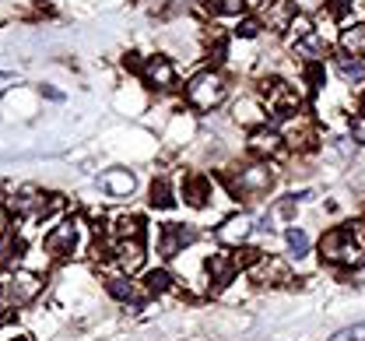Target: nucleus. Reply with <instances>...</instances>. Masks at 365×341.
Masks as SVG:
<instances>
[{"label":"nucleus","mask_w":365,"mask_h":341,"mask_svg":"<svg viewBox=\"0 0 365 341\" xmlns=\"http://www.w3.org/2000/svg\"><path fill=\"white\" fill-rule=\"evenodd\" d=\"M319 260L330 268H359L365 264V246L351 225H334L319 236Z\"/></svg>","instance_id":"f257e3e1"},{"label":"nucleus","mask_w":365,"mask_h":341,"mask_svg":"<svg viewBox=\"0 0 365 341\" xmlns=\"http://www.w3.org/2000/svg\"><path fill=\"white\" fill-rule=\"evenodd\" d=\"M225 92H228V85H225V74L222 71H200L186 85V102L193 109H200V113H211V109H218L225 102Z\"/></svg>","instance_id":"f03ea898"},{"label":"nucleus","mask_w":365,"mask_h":341,"mask_svg":"<svg viewBox=\"0 0 365 341\" xmlns=\"http://www.w3.org/2000/svg\"><path fill=\"white\" fill-rule=\"evenodd\" d=\"M271 187H274V169L271 162H264V158H257V162L242 166L235 176H228V190L235 197H242V200H257V197L267 194Z\"/></svg>","instance_id":"7ed1b4c3"},{"label":"nucleus","mask_w":365,"mask_h":341,"mask_svg":"<svg viewBox=\"0 0 365 341\" xmlns=\"http://www.w3.org/2000/svg\"><path fill=\"white\" fill-rule=\"evenodd\" d=\"M11 208L18 215H25V218H43L53 208H60V200H56V194H43L36 187H21L18 197H11Z\"/></svg>","instance_id":"20e7f679"},{"label":"nucleus","mask_w":365,"mask_h":341,"mask_svg":"<svg viewBox=\"0 0 365 341\" xmlns=\"http://www.w3.org/2000/svg\"><path fill=\"white\" fill-rule=\"evenodd\" d=\"M284 134L277 131V127H253V134H250V155H257V158H264V162H271L277 155H284Z\"/></svg>","instance_id":"39448f33"},{"label":"nucleus","mask_w":365,"mask_h":341,"mask_svg":"<svg viewBox=\"0 0 365 341\" xmlns=\"http://www.w3.org/2000/svg\"><path fill=\"white\" fill-rule=\"evenodd\" d=\"M140 78H144L151 88H158V92H169V88L176 85V63H173L169 56L155 53V56H148V60L140 63Z\"/></svg>","instance_id":"423d86ee"},{"label":"nucleus","mask_w":365,"mask_h":341,"mask_svg":"<svg viewBox=\"0 0 365 341\" xmlns=\"http://www.w3.org/2000/svg\"><path fill=\"white\" fill-rule=\"evenodd\" d=\"M250 275H253V282H260V285H288V282H292V268H288L284 260H277V257H267V253L250 268Z\"/></svg>","instance_id":"0eeeda50"},{"label":"nucleus","mask_w":365,"mask_h":341,"mask_svg":"<svg viewBox=\"0 0 365 341\" xmlns=\"http://www.w3.org/2000/svg\"><path fill=\"white\" fill-rule=\"evenodd\" d=\"M190 243H197V229L193 225H176V222H169V225H162V240H158V250L165 253V257H176L182 253Z\"/></svg>","instance_id":"6e6552de"},{"label":"nucleus","mask_w":365,"mask_h":341,"mask_svg":"<svg viewBox=\"0 0 365 341\" xmlns=\"http://www.w3.org/2000/svg\"><path fill=\"white\" fill-rule=\"evenodd\" d=\"M182 200L190 208H207L211 204V176L207 173H186L182 176Z\"/></svg>","instance_id":"1a4fd4ad"},{"label":"nucleus","mask_w":365,"mask_h":341,"mask_svg":"<svg viewBox=\"0 0 365 341\" xmlns=\"http://www.w3.org/2000/svg\"><path fill=\"white\" fill-rule=\"evenodd\" d=\"M239 271H242V268H239L235 253H211V260H207V275H211L215 289H225L228 282H235Z\"/></svg>","instance_id":"9d476101"},{"label":"nucleus","mask_w":365,"mask_h":341,"mask_svg":"<svg viewBox=\"0 0 365 341\" xmlns=\"http://www.w3.org/2000/svg\"><path fill=\"white\" fill-rule=\"evenodd\" d=\"M250 233H253V222H250V215H232V218H225L222 225H218V243L225 246H239L250 240Z\"/></svg>","instance_id":"9b49d317"},{"label":"nucleus","mask_w":365,"mask_h":341,"mask_svg":"<svg viewBox=\"0 0 365 341\" xmlns=\"http://www.w3.org/2000/svg\"><path fill=\"white\" fill-rule=\"evenodd\" d=\"M102 190L109 197H116V200L130 197L137 190L134 173H130V169H106V173H102Z\"/></svg>","instance_id":"f8f14e48"},{"label":"nucleus","mask_w":365,"mask_h":341,"mask_svg":"<svg viewBox=\"0 0 365 341\" xmlns=\"http://www.w3.org/2000/svg\"><path fill=\"white\" fill-rule=\"evenodd\" d=\"M74 243H78V225L74 222H63V225H56L49 236H46V253L49 257H67L71 250H74Z\"/></svg>","instance_id":"ddd939ff"},{"label":"nucleus","mask_w":365,"mask_h":341,"mask_svg":"<svg viewBox=\"0 0 365 341\" xmlns=\"http://www.w3.org/2000/svg\"><path fill=\"white\" fill-rule=\"evenodd\" d=\"M116 264L127 275H134L137 268L144 264V236H137V240H116Z\"/></svg>","instance_id":"4468645a"},{"label":"nucleus","mask_w":365,"mask_h":341,"mask_svg":"<svg viewBox=\"0 0 365 341\" xmlns=\"http://www.w3.org/2000/svg\"><path fill=\"white\" fill-rule=\"evenodd\" d=\"M43 289V282L36 278V275H29V271H18L14 278H11V285H7V295H11V302L14 306H21V302H29V299H36Z\"/></svg>","instance_id":"2eb2a0df"},{"label":"nucleus","mask_w":365,"mask_h":341,"mask_svg":"<svg viewBox=\"0 0 365 341\" xmlns=\"http://www.w3.org/2000/svg\"><path fill=\"white\" fill-rule=\"evenodd\" d=\"M295 211H299V197H281L271 211L264 215V225H260V229H271L274 222H284V225H292V222H295Z\"/></svg>","instance_id":"dca6fc26"},{"label":"nucleus","mask_w":365,"mask_h":341,"mask_svg":"<svg viewBox=\"0 0 365 341\" xmlns=\"http://www.w3.org/2000/svg\"><path fill=\"white\" fill-rule=\"evenodd\" d=\"M267 106H260L257 98H242V102H235V120L239 123H250V127H264L267 123V113H264Z\"/></svg>","instance_id":"f3484780"},{"label":"nucleus","mask_w":365,"mask_h":341,"mask_svg":"<svg viewBox=\"0 0 365 341\" xmlns=\"http://www.w3.org/2000/svg\"><path fill=\"white\" fill-rule=\"evenodd\" d=\"M292 46H295V53H299V56H306L309 63H317V60H323V56H327V39H323L319 32H309V36L295 39Z\"/></svg>","instance_id":"a211bd4d"},{"label":"nucleus","mask_w":365,"mask_h":341,"mask_svg":"<svg viewBox=\"0 0 365 341\" xmlns=\"http://www.w3.org/2000/svg\"><path fill=\"white\" fill-rule=\"evenodd\" d=\"M341 53H348V56H362L365 60V21L348 25V29L341 32Z\"/></svg>","instance_id":"6ab92c4d"},{"label":"nucleus","mask_w":365,"mask_h":341,"mask_svg":"<svg viewBox=\"0 0 365 341\" xmlns=\"http://www.w3.org/2000/svg\"><path fill=\"white\" fill-rule=\"evenodd\" d=\"M148 204H151V208H158V211L176 208V190H173V183H169L165 176L151 183V197H148Z\"/></svg>","instance_id":"aec40b11"},{"label":"nucleus","mask_w":365,"mask_h":341,"mask_svg":"<svg viewBox=\"0 0 365 341\" xmlns=\"http://www.w3.org/2000/svg\"><path fill=\"white\" fill-rule=\"evenodd\" d=\"M337 71H341V78L344 81H362L365 78V60L362 56H337Z\"/></svg>","instance_id":"412c9836"},{"label":"nucleus","mask_w":365,"mask_h":341,"mask_svg":"<svg viewBox=\"0 0 365 341\" xmlns=\"http://www.w3.org/2000/svg\"><path fill=\"white\" fill-rule=\"evenodd\" d=\"M284 243H288L295 260L309 253V236H306V229H299V225H288V229H284Z\"/></svg>","instance_id":"4be33fe9"},{"label":"nucleus","mask_w":365,"mask_h":341,"mask_svg":"<svg viewBox=\"0 0 365 341\" xmlns=\"http://www.w3.org/2000/svg\"><path fill=\"white\" fill-rule=\"evenodd\" d=\"M173 289V275L169 271H148L144 275V292L148 295H162Z\"/></svg>","instance_id":"5701e85b"},{"label":"nucleus","mask_w":365,"mask_h":341,"mask_svg":"<svg viewBox=\"0 0 365 341\" xmlns=\"http://www.w3.org/2000/svg\"><path fill=\"white\" fill-rule=\"evenodd\" d=\"M109 292L116 295V299H123V302H130L134 310H140V292H137L130 282H123V278H109Z\"/></svg>","instance_id":"b1692460"},{"label":"nucleus","mask_w":365,"mask_h":341,"mask_svg":"<svg viewBox=\"0 0 365 341\" xmlns=\"http://www.w3.org/2000/svg\"><path fill=\"white\" fill-rule=\"evenodd\" d=\"M137 236H144V222H140L137 215L116 222V240H137Z\"/></svg>","instance_id":"393cba45"},{"label":"nucleus","mask_w":365,"mask_h":341,"mask_svg":"<svg viewBox=\"0 0 365 341\" xmlns=\"http://www.w3.org/2000/svg\"><path fill=\"white\" fill-rule=\"evenodd\" d=\"M207 7H211V14H225V18L246 14V0H211Z\"/></svg>","instance_id":"a878e982"},{"label":"nucleus","mask_w":365,"mask_h":341,"mask_svg":"<svg viewBox=\"0 0 365 341\" xmlns=\"http://www.w3.org/2000/svg\"><path fill=\"white\" fill-rule=\"evenodd\" d=\"M348 134H351V141H359V145H365V113H359V116H351V123H348Z\"/></svg>","instance_id":"bb28decb"},{"label":"nucleus","mask_w":365,"mask_h":341,"mask_svg":"<svg viewBox=\"0 0 365 341\" xmlns=\"http://www.w3.org/2000/svg\"><path fill=\"white\" fill-rule=\"evenodd\" d=\"M235 32H239L242 39H253V36L260 32V21H257V18H246V21H242V25H239Z\"/></svg>","instance_id":"cd10ccee"},{"label":"nucleus","mask_w":365,"mask_h":341,"mask_svg":"<svg viewBox=\"0 0 365 341\" xmlns=\"http://www.w3.org/2000/svg\"><path fill=\"white\" fill-rule=\"evenodd\" d=\"M14 81H18V78H14V74H0V92H4V88H7V85H14Z\"/></svg>","instance_id":"c85d7f7f"},{"label":"nucleus","mask_w":365,"mask_h":341,"mask_svg":"<svg viewBox=\"0 0 365 341\" xmlns=\"http://www.w3.org/2000/svg\"><path fill=\"white\" fill-rule=\"evenodd\" d=\"M362 109H365V92H362Z\"/></svg>","instance_id":"c756f323"},{"label":"nucleus","mask_w":365,"mask_h":341,"mask_svg":"<svg viewBox=\"0 0 365 341\" xmlns=\"http://www.w3.org/2000/svg\"><path fill=\"white\" fill-rule=\"evenodd\" d=\"M359 7H362V11H365V0H362V4H359Z\"/></svg>","instance_id":"7c9ffc66"},{"label":"nucleus","mask_w":365,"mask_h":341,"mask_svg":"<svg viewBox=\"0 0 365 341\" xmlns=\"http://www.w3.org/2000/svg\"><path fill=\"white\" fill-rule=\"evenodd\" d=\"M14 341H29V338H14Z\"/></svg>","instance_id":"2f4dec72"}]
</instances>
